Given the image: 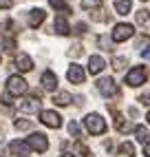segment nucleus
Returning <instances> with one entry per match:
<instances>
[{"instance_id":"f257e3e1","label":"nucleus","mask_w":150,"mask_h":157,"mask_svg":"<svg viewBox=\"0 0 150 157\" xmlns=\"http://www.w3.org/2000/svg\"><path fill=\"white\" fill-rule=\"evenodd\" d=\"M84 126H86V131L91 135H102L106 131V122L99 113H88L86 117H84Z\"/></svg>"},{"instance_id":"f03ea898","label":"nucleus","mask_w":150,"mask_h":157,"mask_svg":"<svg viewBox=\"0 0 150 157\" xmlns=\"http://www.w3.org/2000/svg\"><path fill=\"white\" fill-rule=\"evenodd\" d=\"M148 78V69L146 67H135L128 71V75H126V84L128 86H139V84H144Z\"/></svg>"},{"instance_id":"7ed1b4c3","label":"nucleus","mask_w":150,"mask_h":157,"mask_svg":"<svg viewBox=\"0 0 150 157\" xmlns=\"http://www.w3.org/2000/svg\"><path fill=\"white\" fill-rule=\"evenodd\" d=\"M27 89H29L27 82L20 78V75H11V78L7 80V93H9V95H24Z\"/></svg>"},{"instance_id":"20e7f679","label":"nucleus","mask_w":150,"mask_h":157,"mask_svg":"<svg viewBox=\"0 0 150 157\" xmlns=\"http://www.w3.org/2000/svg\"><path fill=\"white\" fill-rule=\"evenodd\" d=\"M133 33H135L133 25H126V22H122V25H115V29H113L111 38H113V42H126L128 38H133Z\"/></svg>"},{"instance_id":"39448f33","label":"nucleus","mask_w":150,"mask_h":157,"mask_svg":"<svg viewBox=\"0 0 150 157\" xmlns=\"http://www.w3.org/2000/svg\"><path fill=\"white\" fill-rule=\"evenodd\" d=\"M27 146L33 148V151H38V153H44L49 148V140H47V135H42V133H33L27 140Z\"/></svg>"},{"instance_id":"423d86ee","label":"nucleus","mask_w":150,"mask_h":157,"mask_svg":"<svg viewBox=\"0 0 150 157\" xmlns=\"http://www.w3.org/2000/svg\"><path fill=\"white\" fill-rule=\"evenodd\" d=\"M97 91L102 93L104 98L117 95V84H115V80H113V78H102V80L97 82Z\"/></svg>"},{"instance_id":"0eeeda50","label":"nucleus","mask_w":150,"mask_h":157,"mask_svg":"<svg viewBox=\"0 0 150 157\" xmlns=\"http://www.w3.org/2000/svg\"><path fill=\"white\" fill-rule=\"evenodd\" d=\"M40 120H42V124L49 126V128H60V126H62V117H60L55 111H42V113H40Z\"/></svg>"},{"instance_id":"6e6552de","label":"nucleus","mask_w":150,"mask_h":157,"mask_svg":"<svg viewBox=\"0 0 150 157\" xmlns=\"http://www.w3.org/2000/svg\"><path fill=\"white\" fill-rule=\"evenodd\" d=\"M66 78L73 82V84H82L86 75H84V71H82V67H80V64H71V67H69V71H66Z\"/></svg>"},{"instance_id":"1a4fd4ad","label":"nucleus","mask_w":150,"mask_h":157,"mask_svg":"<svg viewBox=\"0 0 150 157\" xmlns=\"http://www.w3.org/2000/svg\"><path fill=\"white\" fill-rule=\"evenodd\" d=\"M18 109L22 111V113H38L40 111V100L38 98H27L18 104Z\"/></svg>"},{"instance_id":"9d476101","label":"nucleus","mask_w":150,"mask_h":157,"mask_svg":"<svg viewBox=\"0 0 150 157\" xmlns=\"http://www.w3.org/2000/svg\"><path fill=\"white\" fill-rule=\"evenodd\" d=\"M104 67H106L104 58H99V56H91V58H88V73H91V75H97V73H102Z\"/></svg>"},{"instance_id":"9b49d317","label":"nucleus","mask_w":150,"mask_h":157,"mask_svg":"<svg viewBox=\"0 0 150 157\" xmlns=\"http://www.w3.org/2000/svg\"><path fill=\"white\" fill-rule=\"evenodd\" d=\"M9 151H11V155H16V157H27L31 148L27 146V142H20V140H16V142H11V144H9Z\"/></svg>"},{"instance_id":"f8f14e48","label":"nucleus","mask_w":150,"mask_h":157,"mask_svg":"<svg viewBox=\"0 0 150 157\" xmlns=\"http://www.w3.org/2000/svg\"><path fill=\"white\" fill-rule=\"evenodd\" d=\"M42 86H44V91H55L58 78H55L53 71H44V73H42Z\"/></svg>"},{"instance_id":"ddd939ff","label":"nucleus","mask_w":150,"mask_h":157,"mask_svg":"<svg viewBox=\"0 0 150 157\" xmlns=\"http://www.w3.org/2000/svg\"><path fill=\"white\" fill-rule=\"evenodd\" d=\"M44 11H42V9H33V11H29V27H40L42 25V20H44Z\"/></svg>"},{"instance_id":"4468645a","label":"nucleus","mask_w":150,"mask_h":157,"mask_svg":"<svg viewBox=\"0 0 150 157\" xmlns=\"http://www.w3.org/2000/svg\"><path fill=\"white\" fill-rule=\"evenodd\" d=\"M16 67H18L20 71H31V69H33V60H31L27 53H20V56L16 58Z\"/></svg>"},{"instance_id":"2eb2a0df","label":"nucleus","mask_w":150,"mask_h":157,"mask_svg":"<svg viewBox=\"0 0 150 157\" xmlns=\"http://www.w3.org/2000/svg\"><path fill=\"white\" fill-rule=\"evenodd\" d=\"M53 29H55V33H60V36H66L69 31H71V29H69V22H66V18H64L62 13L55 18V25H53Z\"/></svg>"},{"instance_id":"dca6fc26","label":"nucleus","mask_w":150,"mask_h":157,"mask_svg":"<svg viewBox=\"0 0 150 157\" xmlns=\"http://www.w3.org/2000/svg\"><path fill=\"white\" fill-rule=\"evenodd\" d=\"M53 102L60 104V106H66V104L73 102V95H71V93H66V91H62V93H58V95H53Z\"/></svg>"},{"instance_id":"f3484780","label":"nucleus","mask_w":150,"mask_h":157,"mask_svg":"<svg viewBox=\"0 0 150 157\" xmlns=\"http://www.w3.org/2000/svg\"><path fill=\"white\" fill-rule=\"evenodd\" d=\"M115 9H117V13L126 16V13L133 9V5H130V0H117V2H115Z\"/></svg>"},{"instance_id":"a211bd4d","label":"nucleus","mask_w":150,"mask_h":157,"mask_svg":"<svg viewBox=\"0 0 150 157\" xmlns=\"http://www.w3.org/2000/svg\"><path fill=\"white\" fill-rule=\"evenodd\" d=\"M135 135H137V140L141 142V144H146V142L150 140V133H148L146 126H135Z\"/></svg>"},{"instance_id":"6ab92c4d","label":"nucleus","mask_w":150,"mask_h":157,"mask_svg":"<svg viewBox=\"0 0 150 157\" xmlns=\"http://www.w3.org/2000/svg\"><path fill=\"white\" fill-rule=\"evenodd\" d=\"M115 126H117V131H119V133H128V131H133V128H135L133 124L124 122V117H117V120H115Z\"/></svg>"},{"instance_id":"aec40b11","label":"nucleus","mask_w":150,"mask_h":157,"mask_svg":"<svg viewBox=\"0 0 150 157\" xmlns=\"http://www.w3.org/2000/svg\"><path fill=\"white\" fill-rule=\"evenodd\" d=\"M119 153L126 155V157H133V155H135V148H133V144H130V142H124V144L119 146Z\"/></svg>"},{"instance_id":"412c9836","label":"nucleus","mask_w":150,"mask_h":157,"mask_svg":"<svg viewBox=\"0 0 150 157\" xmlns=\"http://www.w3.org/2000/svg\"><path fill=\"white\" fill-rule=\"evenodd\" d=\"M51 7L53 9H60V11H69V5H66V0H49Z\"/></svg>"},{"instance_id":"4be33fe9","label":"nucleus","mask_w":150,"mask_h":157,"mask_svg":"<svg viewBox=\"0 0 150 157\" xmlns=\"http://www.w3.org/2000/svg\"><path fill=\"white\" fill-rule=\"evenodd\" d=\"M148 18H150V11H146V9H141V11H137V22H139V25L148 22Z\"/></svg>"},{"instance_id":"5701e85b","label":"nucleus","mask_w":150,"mask_h":157,"mask_svg":"<svg viewBox=\"0 0 150 157\" xmlns=\"http://www.w3.org/2000/svg\"><path fill=\"white\" fill-rule=\"evenodd\" d=\"M0 44H2L5 51H9V53H13V51H16V42H13V40H0Z\"/></svg>"},{"instance_id":"b1692460","label":"nucleus","mask_w":150,"mask_h":157,"mask_svg":"<svg viewBox=\"0 0 150 157\" xmlns=\"http://www.w3.org/2000/svg\"><path fill=\"white\" fill-rule=\"evenodd\" d=\"M99 5H102V0H82V7L84 9H95Z\"/></svg>"},{"instance_id":"393cba45","label":"nucleus","mask_w":150,"mask_h":157,"mask_svg":"<svg viewBox=\"0 0 150 157\" xmlns=\"http://www.w3.org/2000/svg\"><path fill=\"white\" fill-rule=\"evenodd\" d=\"M124 67H126V58H115L113 60V69L115 71H122Z\"/></svg>"},{"instance_id":"a878e982","label":"nucleus","mask_w":150,"mask_h":157,"mask_svg":"<svg viewBox=\"0 0 150 157\" xmlns=\"http://www.w3.org/2000/svg\"><path fill=\"white\" fill-rule=\"evenodd\" d=\"M75 151H77L82 157H91V151L86 148V146H84V144H75Z\"/></svg>"},{"instance_id":"bb28decb","label":"nucleus","mask_w":150,"mask_h":157,"mask_svg":"<svg viewBox=\"0 0 150 157\" xmlns=\"http://www.w3.org/2000/svg\"><path fill=\"white\" fill-rule=\"evenodd\" d=\"M16 128L27 131V128H31V122H29V120H18V122H16Z\"/></svg>"},{"instance_id":"cd10ccee","label":"nucleus","mask_w":150,"mask_h":157,"mask_svg":"<svg viewBox=\"0 0 150 157\" xmlns=\"http://www.w3.org/2000/svg\"><path fill=\"white\" fill-rule=\"evenodd\" d=\"M69 133L73 135V137H77V135H80V126H77V122H71V124H69Z\"/></svg>"},{"instance_id":"c85d7f7f","label":"nucleus","mask_w":150,"mask_h":157,"mask_svg":"<svg viewBox=\"0 0 150 157\" xmlns=\"http://www.w3.org/2000/svg\"><path fill=\"white\" fill-rule=\"evenodd\" d=\"M148 44H150V36H144V38L137 40V49H144V47H148Z\"/></svg>"},{"instance_id":"c756f323","label":"nucleus","mask_w":150,"mask_h":157,"mask_svg":"<svg viewBox=\"0 0 150 157\" xmlns=\"http://www.w3.org/2000/svg\"><path fill=\"white\" fill-rule=\"evenodd\" d=\"M139 100H141V104H146V106H150V93H148V91H144L141 95H139Z\"/></svg>"},{"instance_id":"7c9ffc66","label":"nucleus","mask_w":150,"mask_h":157,"mask_svg":"<svg viewBox=\"0 0 150 157\" xmlns=\"http://www.w3.org/2000/svg\"><path fill=\"white\" fill-rule=\"evenodd\" d=\"M11 7V0H0V9H9Z\"/></svg>"},{"instance_id":"2f4dec72","label":"nucleus","mask_w":150,"mask_h":157,"mask_svg":"<svg viewBox=\"0 0 150 157\" xmlns=\"http://www.w3.org/2000/svg\"><path fill=\"white\" fill-rule=\"evenodd\" d=\"M144 153H146V155H148V157H150V140H148V142H146V148H144Z\"/></svg>"},{"instance_id":"473e14b6","label":"nucleus","mask_w":150,"mask_h":157,"mask_svg":"<svg viewBox=\"0 0 150 157\" xmlns=\"http://www.w3.org/2000/svg\"><path fill=\"white\" fill-rule=\"evenodd\" d=\"M86 31V25H77V33H84Z\"/></svg>"},{"instance_id":"72a5a7b5","label":"nucleus","mask_w":150,"mask_h":157,"mask_svg":"<svg viewBox=\"0 0 150 157\" xmlns=\"http://www.w3.org/2000/svg\"><path fill=\"white\" fill-rule=\"evenodd\" d=\"M146 120H148V124H150V113H148V117H146Z\"/></svg>"},{"instance_id":"f704fd0d","label":"nucleus","mask_w":150,"mask_h":157,"mask_svg":"<svg viewBox=\"0 0 150 157\" xmlns=\"http://www.w3.org/2000/svg\"><path fill=\"white\" fill-rule=\"evenodd\" d=\"M62 157H73V155H62Z\"/></svg>"}]
</instances>
